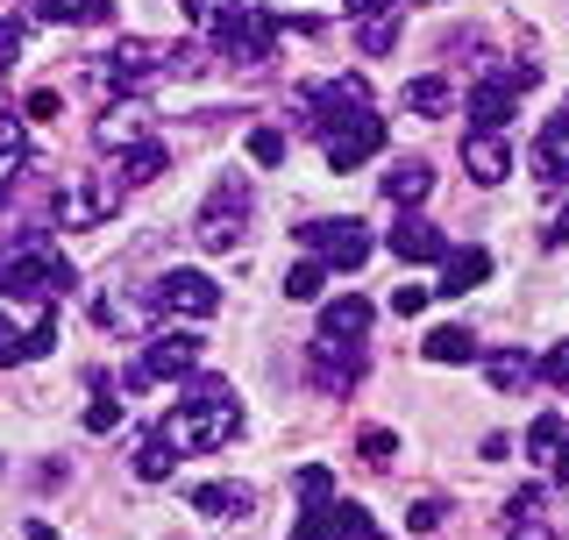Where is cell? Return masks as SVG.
Here are the masks:
<instances>
[{"label":"cell","instance_id":"cell-1","mask_svg":"<svg viewBox=\"0 0 569 540\" xmlns=\"http://www.w3.org/2000/svg\"><path fill=\"white\" fill-rule=\"evenodd\" d=\"M178 456H213L242 434V406H236V384L228 377H186V406H171V420L157 427Z\"/></svg>","mask_w":569,"mask_h":540},{"label":"cell","instance_id":"cell-2","mask_svg":"<svg viewBox=\"0 0 569 540\" xmlns=\"http://www.w3.org/2000/svg\"><path fill=\"white\" fill-rule=\"evenodd\" d=\"M71 284H79V270H71L64 249H50L43 236H22L0 257V292H14V299H29V306H58Z\"/></svg>","mask_w":569,"mask_h":540},{"label":"cell","instance_id":"cell-3","mask_svg":"<svg viewBox=\"0 0 569 540\" xmlns=\"http://www.w3.org/2000/svg\"><path fill=\"white\" fill-rule=\"evenodd\" d=\"M164 71H186V50H164V43H150V36H121L100 58V79L114 86V93H142V86H157Z\"/></svg>","mask_w":569,"mask_h":540},{"label":"cell","instance_id":"cell-4","mask_svg":"<svg viewBox=\"0 0 569 540\" xmlns=\"http://www.w3.org/2000/svg\"><path fill=\"white\" fill-rule=\"evenodd\" d=\"M249 236V178H221V186L207 192V207H200V221H192V242L200 249H236Z\"/></svg>","mask_w":569,"mask_h":540},{"label":"cell","instance_id":"cell-5","mask_svg":"<svg viewBox=\"0 0 569 540\" xmlns=\"http://www.w3.org/2000/svg\"><path fill=\"white\" fill-rule=\"evenodd\" d=\"M278 14H263V8H236V14H221L213 22V50H221L228 64H263L271 58V43H278Z\"/></svg>","mask_w":569,"mask_h":540},{"label":"cell","instance_id":"cell-6","mask_svg":"<svg viewBox=\"0 0 569 540\" xmlns=\"http://www.w3.org/2000/svg\"><path fill=\"white\" fill-rule=\"evenodd\" d=\"M320 150H328V171H356V164H370V157L385 150V121L370 114H342V121H328L320 129Z\"/></svg>","mask_w":569,"mask_h":540},{"label":"cell","instance_id":"cell-7","mask_svg":"<svg viewBox=\"0 0 569 540\" xmlns=\"http://www.w3.org/2000/svg\"><path fill=\"white\" fill-rule=\"evenodd\" d=\"M299 242H307V257H320L328 270H363V257H370V228L363 221H307Z\"/></svg>","mask_w":569,"mask_h":540},{"label":"cell","instance_id":"cell-8","mask_svg":"<svg viewBox=\"0 0 569 540\" xmlns=\"http://www.w3.org/2000/svg\"><path fill=\"white\" fill-rule=\"evenodd\" d=\"M121 207V178H64L58 192V228H100Z\"/></svg>","mask_w":569,"mask_h":540},{"label":"cell","instance_id":"cell-9","mask_svg":"<svg viewBox=\"0 0 569 540\" xmlns=\"http://www.w3.org/2000/svg\"><path fill=\"white\" fill-rule=\"evenodd\" d=\"M150 306H164V313H186V320H213L221 313V284L207 278V270H164L157 278Z\"/></svg>","mask_w":569,"mask_h":540},{"label":"cell","instance_id":"cell-10","mask_svg":"<svg viewBox=\"0 0 569 540\" xmlns=\"http://www.w3.org/2000/svg\"><path fill=\"white\" fill-rule=\"evenodd\" d=\"M370 533V512L363 506H342V498H328V506H307V519H299L284 540H356Z\"/></svg>","mask_w":569,"mask_h":540},{"label":"cell","instance_id":"cell-11","mask_svg":"<svg viewBox=\"0 0 569 540\" xmlns=\"http://www.w3.org/2000/svg\"><path fill=\"white\" fill-rule=\"evenodd\" d=\"M142 370H150V377H178V384H186V377L200 370V334H171V328H157L150 341H142Z\"/></svg>","mask_w":569,"mask_h":540},{"label":"cell","instance_id":"cell-12","mask_svg":"<svg viewBox=\"0 0 569 540\" xmlns=\"http://www.w3.org/2000/svg\"><path fill=\"white\" fill-rule=\"evenodd\" d=\"M307 100H313V121H307V129H328V121H342V114H363V107H370V86H363V71H342V79H320Z\"/></svg>","mask_w":569,"mask_h":540},{"label":"cell","instance_id":"cell-13","mask_svg":"<svg viewBox=\"0 0 569 540\" xmlns=\"http://www.w3.org/2000/svg\"><path fill=\"white\" fill-rule=\"evenodd\" d=\"M462 171H470L477 186H506V178H512L506 136H498V129H470V136H462Z\"/></svg>","mask_w":569,"mask_h":540},{"label":"cell","instance_id":"cell-14","mask_svg":"<svg viewBox=\"0 0 569 540\" xmlns=\"http://www.w3.org/2000/svg\"><path fill=\"white\" fill-rule=\"evenodd\" d=\"M391 257H406V263H441V257H449V236H441L435 221H420V213H406V221L391 228Z\"/></svg>","mask_w":569,"mask_h":540},{"label":"cell","instance_id":"cell-15","mask_svg":"<svg viewBox=\"0 0 569 540\" xmlns=\"http://www.w3.org/2000/svg\"><path fill=\"white\" fill-rule=\"evenodd\" d=\"M93 136H100V150H136V142H150V107H142V100L107 107Z\"/></svg>","mask_w":569,"mask_h":540},{"label":"cell","instance_id":"cell-16","mask_svg":"<svg viewBox=\"0 0 569 540\" xmlns=\"http://www.w3.org/2000/svg\"><path fill=\"white\" fill-rule=\"evenodd\" d=\"M533 178L541 186H569V114H556L533 142Z\"/></svg>","mask_w":569,"mask_h":540},{"label":"cell","instance_id":"cell-17","mask_svg":"<svg viewBox=\"0 0 569 540\" xmlns=\"http://www.w3.org/2000/svg\"><path fill=\"white\" fill-rule=\"evenodd\" d=\"M22 164H29V121L0 107V200L14 192V178H22Z\"/></svg>","mask_w":569,"mask_h":540},{"label":"cell","instance_id":"cell-18","mask_svg":"<svg viewBox=\"0 0 569 540\" xmlns=\"http://www.w3.org/2000/svg\"><path fill=\"white\" fill-rule=\"evenodd\" d=\"M192 512H207V519H249V512H257V491H249V483H200V491H192Z\"/></svg>","mask_w":569,"mask_h":540},{"label":"cell","instance_id":"cell-19","mask_svg":"<svg viewBox=\"0 0 569 540\" xmlns=\"http://www.w3.org/2000/svg\"><path fill=\"white\" fill-rule=\"evenodd\" d=\"M363 328H370V306L356 299V292L320 306V341H363Z\"/></svg>","mask_w":569,"mask_h":540},{"label":"cell","instance_id":"cell-20","mask_svg":"<svg viewBox=\"0 0 569 540\" xmlns=\"http://www.w3.org/2000/svg\"><path fill=\"white\" fill-rule=\"evenodd\" d=\"M512 100H520V93H512V86L491 71V79H477V86H470V100H462V107H470L477 129H498V121H512Z\"/></svg>","mask_w":569,"mask_h":540},{"label":"cell","instance_id":"cell-21","mask_svg":"<svg viewBox=\"0 0 569 540\" xmlns=\"http://www.w3.org/2000/svg\"><path fill=\"white\" fill-rule=\"evenodd\" d=\"M427 186H435V171H427V157H399V164L385 171V200L391 207H420Z\"/></svg>","mask_w":569,"mask_h":540},{"label":"cell","instance_id":"cell-22","mask_svg":"<svg viewBox=\"0 0 569 540\" xmlns=\"http://www.w3.org/2000/svg\"><path fill=\"white\" fill-rule=\"evenodd\" d=\"M313 377H320V391H328V399H342V391H356V377H363V363H356V356H335V341H313Z\"/></svg>","mask_w":569,"mask_h":540},{"label":"cell","instance_id":"cell-23","mask_svg":"<svg viewBox=\"0 0 569 540\" xmlns=\"http://www.w3.org/2000/svg\"><path fill=\"white\" fill-rule=\"evenodd\" d=\"M491 278V257L485 249H449V257H441V292H477V284Z\"/></svg>","mask_w":569,"mask_h":540},{"label":"cell","instance_id":"cell-24","mask_svg":"<svg viewBox=\"0 0 569 540\" xmlns=\"http://www.w3.org/2000/svg\"><path fill=\"white\" fill-rule=\"evenodd\" d=\"M562 448H569V420H562V412H541V420H533V427H527V456H533V462H541V470H548V477H556V462H562Z\"/></svg>","mask_w":569,"mask_h":540},{"label":"cell","instance_id":"cell-25","mask_svg":"<svg viewBox=\"0 0 569 540\" xmlns=\"http://www.w3.org/2000/svg\"><path fill=\"white\" fill-rule=\"evenodd\" d=\"M506 540H556V533H548V519H541V491H520L506 506Z\"/></svg>","mask_w":569,"mask_h":540},{"label":"cell","instance_id":"cell-26","mask_svg":"<svg viewBox=\"0 0 569 540\" xmlns=\"http://www.w3.org/2000/svg\"><path fill=\"white\" fill-rule=\"evenodd\" d=\"M399 107H406V114H456V86L449 79H413L399 93Z\"/></svg>","mask_w":569,"mask_h":540},{"label":"cell","instance_id":"cell-27","mask_svg":"<svg viewBox=\"0 0 569 540\" xmlns=\"http://www.w3.org/2000/svg\"><path fill=\"white\" fill-rule=\"evenodd\" d=\"M93 320H100L107 334H136L142 320H150V306H142V299H114V292H107V299H93Z\"/></svg>","mask_w":569,"mask_h":540},{"label":"cell","instance_id":"cell-28","mask_svg":"<svg viewBox=\"0 0 569 540\" xmlns=\"http://www.w3.org/2000/svg\"><path fill=\"white\" fill-rule=\"evenodd\" d=\"M356 43H363L370 58H391V50H399V8H378V14H363Z\"/></svg>","mask_w":569,"mask_h":540},{"label":"cell","instance_id":"cell-29","mask_svg":"<svg viewBox=\"0 0 569 540\" xmlns=\"http://www.w3.org/2000/svg\"><path fill=\"white\" fill-rule=\"evenodd\" d=\"M420 349H427V363H470L477 341H470V328H435Z\"/></svg>","mask_w":569,"mask_h":540},{"label":"cell","instance_id":"cell-30","mask_svg":"<svg viewBox=\"0 0 569 540\" xmlns=\"http://www.w3.org/2000/svg\"><path fill=\"white\" fill-rule=\"evenodd\" d=\"M164 171H171V150H164V142H136L121 186H150V178H164Z\"/></svg>","mask_w":569,"mask_h":540},{"label":"cell","instance_id":"cell-31","mask_svg":"<svg viewBox=\"0 0 569 540\" xmlns=\"http://www.w3.org/2000/svg\"><path fill=\"white\" fill-rule=\"evenodd\" d=\"M485 377H491L498 391H527L533 384V363H527L520 349H506V356H491V363H485Z\"/></svg>","mask_w":569,"mask_h":540},{"label":"cell","instance_id":"cell-32","mask_svg":"<svg viewBox=\"0 0 569 540\" xmlns=\"http://www.w3.org/2000/svg\"><path fill=\"white\" fill-rule=\"evenodd\" d=\"M320 284H328V263H320V257H307V263L284 270V299H299V306L320 299Z\"/></svg>","mask_w":569,"mask_h":540},{"label":"cell","instance_id":"cell-33","mask_svg":"<svg viewBox=\"0 0 569 540\" xmlns=\"http://www.w3.org/2000/svg\"><path fill=\"white\" fill-rule=\"evenodd\" d=\"M171 462H178V448H171L164 434H150V441H142V456H136V477H142V483H164Z\"/></svg>","mask_w":569,"mask_h":540},{"label":"cell","instance_id":"cell-34","mask_svg":"<svg viewBox=\"0 0 569 540\" xmlns=\"http://www.w3.org/2000/svg\"><path fill=\"white\" fill-rule=\"evenodd\" d=\"M121 427V406L114 391H107V377H93V406H86V434H114Z\"/></svg>","mask_w":569,"mask_h":540},{"label":"cell","instance_id":"cell-35","mask_svg":"<svg viewBox=\"0 0 569 540\" xmlns=\"http://www.w3.org/2000/svg\"><path fill=\"white\" fill-rule=\"evenodd\" d=\"M292 491H299V506H328V498H335V470H328V462H307V470L292 477Z\"/></svg>","mask_w":569,"mask_h":540},{"label":"cell","instance_id":"cell-36","mask_svg":"<svg viewBox=\"0 0 569 540\" xmlns=\"http://www.w3.org/2000/svg\"><path fill=\"white\" fill-rule=\"evenodd\" d=\"M43 22H107V0H43Z\"/></svg>","mask_w":569,"mask_h":540},{"label":"cell","instance_id":"cell-37","mask_svg":"<svg viewBox=\"0 0 569 540\" xmlns=\"http://www.w3.org/2000/svg\"><path fill=\"white\" fill-rule=\"evenodd\" d=\"M356 456H363L370 470H391V456H399V434H385V427H370V434L356 441Z\"/></svg>","mask_w":569,"mask_h":540},{"label":"cell","instance_id":"cell-38","mask_svg":"<svg viewBox=\"0 0 569 540\" xmlns=\"http://www.w3.org/2000/svg\"><path fill=\"white\" fill-rule=\"evenodd\" d=\"M249 157L257 164H284V129H249Z\"/></svg>","mask_w":569,"mask_h":540},{"label":"cell","instance_id":"cell-39","mask_svg":"<svg viewBox=\"0 0 569 540\" xmlns=\"http://www.w3.org/2000/svg\"><path fill=\"white\" fill-rule=\"evenodd\" d=\"M427 299H435L427 284H399V292H391V313H399V320H413V313H427Z\"/></svg>","mask_w":569,"mask_h":540},{"label":"cell","instance_id":"cell-40","mask_svg":"<svg viewBox=\"0 0 569 540\" xmlns=\"http://www.w3.org/2000/svg\"><path fill=\"white\" fill-rule=\"evenodd\" d=\"M178 8H186L192 22H207V29H213V22H221V14H236L242 0H178Z\"/></svg>","mask_w":569,"mask_h":540},{"label":"cell","instance_id":"cell-41","mask_svg":"<svg viewBox=\"0 0 569 540\" xmlns=\"http://www.w3.org/2000/svg\"><path fill=\"white\" fill-rule=\"evenodd\" d=\"M441 519H449V512H441V498H420V506L406 512V527H413V533H441Z\"/></svg>","mask_w":569,"mask_h":540},{"label":"cell","instance_id":"cell-42","mask_svg":"<svg viewBox=\"0 0 569 540\" xmlns=\"http://www.w3.org/2000/svg\"><path fill=\"white\" fill-rule=\"evenodd\" d=\"M29 114L36 121H58L64 114V93H58V86H36V93H29Z\"/></svg>","mask_w":569,"mask_h":540},{"label":"cell","instance_id":"cell-43","mask_svg":"<svg viewBox=\"0 0 569 540\" xmlns=\"http://www.w3.org/2000/svg\"><path fill=\"white\" fill-rule=\"evenodd\" d=\"M22 64V22H0V71Z\"/></svg>","mask_w":569,"mask_h":540},{"label":"cell","instance_id":"cell-44","mask_svg":"<svg viewBox=\"0 0 569 540\" xmlns=\"http://www.w3.org/2000/svg\"><path fill=\"white\" fill-rule=\"evenodd\" d=\"M14 363H22V328L0 320V370H14Z\"/></svg>","mask_w":569,"mask_h":540},{"label":"cell","instance_id":"cell-45","mask_svg":"<svg viewBox=\"0 0 569 540\" xmlns=\"http://www.w3.org/2000/svg\"><path fill=\"white\" fill-rule=\"evenodd\" d=\"M541 377H548V384H562V391H569V341H556V349H548Z\"/></svg>","mask_w":569,"mask_h":540},{"label":"cell","instance_id":"cell-46","mask_svg":"<svg viewBox=\"0 0 569 540\" xmlns=\"http://www.w3.org/2000/svg\"><path fill=\"white\" fill-rule=\"evenodd\" d=\"M548 242H556V249L569 242V207H556V221H548Z\"/></svg>","mask_w":569,"mask_h":540},{"label":"cell","instance_id":"cell-47","mask_svg":"<svg viewBox=\"0 0 569 540\" xmlns=\"http://www.w3.org/2000/svg\"><path fill=\"white\" fill-rule=\"evenodd\" d=\"M349 14H378V8H399V0H342Z\"/></svg>","mask_w":569,"mask_h":540},{"label":"cell","instance_id":"cell-48","mask_svg":"<svg viewBox=\"0 0 569 540\" xmlns=\"http://www.w3.org/2000/svg\"><path fill=\"white\" fill-rule=\"evenodd\" d=\"M29 540H58V533H50V527H43V519H29Z\"/></svg>","mask_w":569,"mask_h":540},{"label":"cell","instance_id":"cell-49","mask_svg":"<svg viewBox=\"0 0 569 540\" xmlns=\"http://www.w3.org/2000/svg\"><path fill=\"white\" fill-rule=\"evenodd\" d=\"M356 540H378V533H356Z\"/></svg>","mask_w":569,"mask_h":540}]
</instances>
